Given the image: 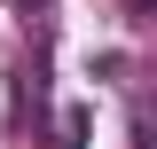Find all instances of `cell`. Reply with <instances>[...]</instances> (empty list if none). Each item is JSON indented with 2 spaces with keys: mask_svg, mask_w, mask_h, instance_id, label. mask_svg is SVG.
Wrapping results in <instances>:
<instances>
[{
  "mask_svg": "<svg viewBox=\"0 0 157 149\" xmlns=\"http://www.w3.org/2000/svg\"><path fill=\"white\" fill-rule=\"evenodd\" d=\"M86 126H94L86 102H71V110H63V141H55V149H86Z\"/></svg>",
  "mask_w": 157,
  "mask_h": 149,
  "instance_id": "cell-1",
  "label": "cell"
}]
</instances>
